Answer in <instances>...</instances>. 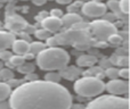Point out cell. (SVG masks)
I'll list each match as a JSON object with an SVG mask.
<instances>
[{
    "label": "cell",
    "instance_id": "obj_1",
    "mask_svg": "<svg viewBox=\"0 0 130 109\" xmlns=\"http://www.w3.org/2000/svg\"><path fill=\"white\" fill-rule=\"evenodd\" d=\"M9 105L11 109H70L72 96L59 83L37 80L16 88Z\"/></svg>",
    "mask_w": 130,
    "mask_h": 109
},
{
    "label": "cell",
    "instance_id": "obj_2",
    "mask_svg": "<svg viewBox=\"0 0 130 109\" xmlns=\"http://www.w3.org/2000/svg\"><path fill=\"white\" fill-rule=\"evenodd\" d=\"M36 62L42 71H61L70 62V55L63 48H46L36 56Z\"/></svg>",
    "mask_w": 130,
    "mask_h": 109
},
{
    "label": "cell",
    "instance_id": "obj_3",
    "mask_svg": "<svg viewBox=\"0 0 130 109\" xmlns=\"http://www.w3.org/2000/svg\"><path fill=\"white\" fill-rule=\"evenodd\" d=\"M73 89L78 96L82 98H92L97 97L105 90V84L103 80L89 76H82L81 78L75 80Z\"/></svg>",
    "mask_w": 130,
    "mask_h": 109
},
{
    "label": "cell",
    "instance_id": "obj_4",
    "mask_svg": "<svg viewBox=\"0 0 130 109\" xmlns=\"http://www.w3.org/2000/svg\"><path fill=\"white\" fill-rule=\"evenodd\" d=\"M86 109H129L128 98L106 94L90 101Z\"/></svg>",
    "mask_w": 130,
    "mask_h": 109
},
{
    "label": "cell",
    "instance_id": "obj_5",
    "mask_svg": "<svg viewBox=\"0 0 130 109\" xmlns=\"http://www.w3.org/2000/svg\"><path fill=\"white\" fill-rule=\"evenodd\" d=\"M59 46H74L79 43H91L92 39L87 30L67 29L55 35Z\"/></svg>",
    "mask_w": 130,
    "mask_h": 109
},
{
    "label": "cell",
    "instance_id": "obj_6",
    "mask_svg": "<svg viewBox=\"0 0 130 109\" xmlns=\"http://www.w3.org/2000/svg\"><path fill=\"white\" fill-rule=\"evenodd\" d=\"M88 32L97 41H107L112 34L118 33V27L114 25V23L104 19H97L89 23Z\"/></svg>",
    "mask_w": 130,
    "mask_h": 109
},
{
    "label": "cell",
    "instance_id": "obj_7",
    "mask_svg": "<svg viewBox=\"0 0 130 109\" xmlns=\"http://www.w3.org/2000/svg\"><path fill=\"white\" fill-rule=\"evenodd\" d=\"M81 11L83 15L88 17H102L107 11V8H106V5H104L103 2L90 0V1L82 4Z\"/></svg>",
    "mask_w": 130,
    "mask_h": 109
},
{
    "label": "cell",
    "instance_id": "obj_8",
    "mask_svg": "<svg viewBox=\"0 0 130 109\" xmlns=\"http://www.w3.org/2000/svg\"><path fill=\"white\" fill-rule=\"evenodd\" d=\"M106 91L110 94L113 96H122V94H127L129 91V83L127 82V80H110V82H107V84L105 85Z\"/></svg>",
    "mask_w": 130,
    "mask_h": 109
},
{
    "label": "cell",
    "instance_id": "obj_9",
    "mask_svg": "<svg viewBox=\"0 0 130 109\" xmlns=\"http://www.w3.org/2000/svg\"><path fill=\"white\" fill-rule=\"evenodd\" d=\"M26 25L27 23L20 15H11L6 20V27L13 32H22Z\"/></svg>",
    "mask_w": 130,
    "mask_h": 109
},
{
    "label": "cell",
    "instance_id": "obj_10",
    "mask_svg": "<svg viewBox=\"0 0 130 109\" xmlns=\"http://www.w3.org/2000/svg\"><path fill=\"white\" fill-rule=\"evenodd\" d=\"M41 26L45 30H47L49 33H57L58 31L62 30L63 24H62L61 18L48 16L43 20H41Z\"/></svg>",
    "mask_w": 130,
    "mask_h": 109
},
{
    "label": "cell",
    "instance_id": "obj_11",
    "mask_svg": "<svg viewBox=\"0 0 130 109\" xmlns=\"http://www.w3.org/2000/svg\"><path fill=\"white\" fill-rule=\"evenodd\" d=\"M82 73V69L79 66H69L67 65L66 67H64L63 69L59 71V75L61 77L65 78V80L69 81H75L79 78V76Z\"/></svg>",
    "mask_w": 130,
    "mask_h": 109
},
{
    "label": "cell",
    "instance_id": "obj_12",
    "mask_svg": "<svg viewBox=\"0 0 130 109\" xmlns=\"http://www.w3.org/2000/svg\"><path fill=\"white\" fill-rule=\"evenodd\" d=\"M16 40L14 33L6 31H0V51L11 48L13 42Z\"/></svg>",
    "mask_w": 130,
    "mask_h": 109
},
{
    "label": "cell",
    "instance_id": "obj_13",
    "mask_svg": "<svg viewBox=\"0 0 130 109\" xmlns=\"http://www.w3.org/2000/svg\"><path fill=\"white\" fill-rule=\"evenodd\" d=\"M61 20H62L63 26L67 27V29H71L75 23L82 20V18H81V16L79 15V14H76V13H69V14H66V15L62 16Z\"/></svg>",
    "mask_w": 130,
    "mask_h": 109
},
{
    "label": "cell",
    "instance_id": "obj_14",
    "mask_svg": "<svg viewBox=\"0 0 130 109\" xmlns=\"http://www.w3.org/2000/svg\"><path fill=\"white\" fill-rule=\"evenodd\" d=\"M29 47H30V43L27 42V41L22 40V39L15 40L13 42V45H11L13 51L15 52L16 55H20V56H23L26 54V52H29Z\"/></svg>",
    "mask_w": 130,
    "mask_h": 109
},
{
    "label": "cell",
    "instance_id": "obj_15",
    "mask_svg": "<svg viewBox=\"0 0 130 109\" xmlns=\"http://www.w3.org/2000/svg\"><path fill=\"white\" fill-rule=\"evenodd\" d=\"M81 75L82 76H89V77H96V78H99V80H104V77H105L104 69L102 68L101 66H96V65L88 67L87 71L82 72Z\"/></svg>",
    "mask_w": 130,
    "mask_h": 109
},
{
    "label": "cell",
    "instance_id": "obj_16",
    "mask_svg": "<svg viewBox=\"0 0 130 109\" xmlns=\"http://www.w3.org/2000/svg\"><path fill=\"white\" fill-rule=\"evenodd\" d=\"M97 58L96 56L92 55H80L76 58V65L79 67H90L97 64Z\"/></svg>",
    "mask_w": 130,
    "mask_h": 109
},
{
    "label": "cell",
    "instance_id": "obj_17",
    "mask_svg": "<svg viewBox=\"0 0 130 109\" xmlns=\"http://www.w3.org/2000/svg\"><path fill=\"white\" fill-rule=\"evenodd\" d=\"M112 62V65H117L120 67H128L129 65V57L128 55H112L108 58Z\"/></svg>",
    "mask_w": 130,
    "mask_h": 109
},
{
    "label": "cell",
    "instance_id": "obj_18",
    "mask_svg": "<svg viewBox=\"0 0 130 109\" xmlns=\"http://www.w3.org/2000/svg\"><path fill=\"white\" fill-rule=\"evenodd\" d=\"M25 62V59L23 56H20V55H14L10 57V59L8 61H6V65L9 67V68H17L18 66H21L22 64Z\"/></svg>",
    "mask_w": 130,
    "mask_h": 109
},
{
    "label": "cell",
    "instance_id": "obj_19",
    "mask_svg": "<svg viewBox=\"0 0 130 109\" xmlns=\"http://www.w3.org/2000/svg\"><path fill=\"white\" fill-rule=\"evenodd\" d=\"M106 8H108L111 10V13H113L117 18H120V16L122 15L123 13H121L119 7V0H108L107 5H106Z\"/></svg>",
    "mask_w": 130,
    "mask_h": 109
},
{
    "label": "cell",
    "instance_id": "obj_20",
    "mask_svg": "<svg viewBox=\"0 0 130 109\" xmlns=\"http://www.w3.org/2000/svg\"><path fill=\"white\" fill-rule=\"evenodd\" d=\"M47 46L45 43L40 42V41H34V42L30 43V47H29V52H31L32 55H38L39 52H41L43 49H46Z\"/></svg>",
    "mask_w": 130,
    "mask_h": 109
},
{
    "label": "cell",
    "instance_id": "obj_21",
    "mask_svg": "<svg viewBox=\"0 0 130 109\" xmlns=\"http://www.w3.org/2000/svg\"><path fill=\"white\" fill-rule=\"evenodd\" d=\"M11 93V89L6 82H0V101L6 100Z\"/></svg>",
    "mask_w": 130,
    "mask_h": 109
},
{
    "label": "cell",
    "instance_id": "obj_22",
    "mask_svg": "<svg viewBox=\"0 0 130 109\" xmlns=\"http://www.w3.org/2000/svg\"><path fill=\"white\" fill-rule=\"evenodd\" d=\"M107 42L110 43L112 47H119L123 43V36L121 34H118V33H114L107 39Z\"/></svg>",
    "mask_w": 130,
    "mask_h": 109
},
{
    "label": "cell",
    "instance_id": "obj_23",
    "mask_svg": "<svg viewBox=\"0 0 130 109\" xmlns=\"http://www.w3.org/2000/svg\"><path fill=\"white\" fill-rule=\"evenodd\" d=\"M34 69H36V65L31 64V62H24V64H22L21 66L17 67L18 73L21 74L32 73V72H34Z\"/></svg>",
    "mask_w": 130,
    "mask_h": 109
},
{
    "label": "cell",
    "instance_id": "obj_24",
    "mask_svg": "<svg viewBox=\"0 0 130 109\" xmlns=\"http://www.w3.org/2000/svg\"><path fill=\"white\" fill-rule=\"evenodd\" d=\"M104 74L110 80H115V78L119 77V69L117 67H108L104 71Z\"/></svg>",
    "mask_w": 130,
    "mask_h": 109
},
{
    "label": "cell",
    "instance_id": "obj_25",
    "mask_svg": "<svg viewBox=\"0 0 130 109\" xmlns=\"http://www.w3.org/2000/svg\"><path fill=\"white\" fill-rule=\"evenodd\" d=\"M13 77H14V73L10 68H4V67H2V68L0 69V80L1 81L7 82L8 80H10V78H13Z\"/></svg>",
    "mask_w": 130,
    "mask_h": 109
},
{
    "label": "cell",
    "instance_id": "obj_26",
    "mask_svg": "<svg viewBox=\"0 0 130 109\" xmlns=\"http://www.w3.org/2000/svg\"><path fill=\"white\" fill-rule=\"evenodd\" d=\"M61 75L59 73H55V72H49L45 75V81H48V82H54V83H58L61 81Z\"/></svg>",
    "mask_w": 130,
    "mask_h": 109
},
{
    "label": "cell",
    "instance_id": "obj_27",
    "mask_svg": "<svg viewBox=\"0 0 130 109\" xmlns=\"http://www.w3.org/2000/svg\"><path fill=\"white\" fill-rule=\"evenodd\" d=\"M34 35H36V38L39 39V40H47V39L50 36V33L47 31V30L40 29V30H36Z\"/></svg>",
    "mask_w": 130,
    "mask_h": 109
},
{
    "label": "cell",
    "instance_id": "obj_28",
    "mask_svg": "<svg viewBox=\"0 0 130 109\" xmlns=\"http://www.w3.org/2000/svg\"><path fill=\"white\" fill-rule=\"evenodd\" d=\"M119 7L121 13L128 15L129 13V0H119Z\"/></svg>",
    "mask_w": 130,
    "mask_h": 109
},
{
    "label": "cell",
    "instance_id": "obj_29",
    "mask_svg": "<svg viewBox=\"0 0 130 109\" xmlns=\"http://www.w3.org/2000/svg\"><path fill=\"white\" fill-rule=\"evenodd\" d=\"M24 82H25L24 80H16V78L13 77V78H10V80L7 81L6 83L9 85V86H10V89H13V88H15V89H16V88H18L21 84H23Z\"/></svg>",
    "mask_w": 130,
    "mask_h": 109
},
{
    "label": "cell",
    "instance_id": "obj_30",
    "mask_svg": "<svg viewBox=\"0 0 130 109\" xmlns=\"http://www.w3.org/2000/svg\"><path fill=\"white\" fill-rule=\"evenodd\" d=\"M97 62H98V66H101L103 69H106L108 68V67H112V62H111V60L108 59V58H103V59L101 60H97Z\"/></svg>",
    "mask_w": 130,
    "mask_h": 109
},
{
    "label": "cell",
    "instance_id": "obj_31",
    "mask_svg": "<svg viewBox=\"0 0 130 109\" xmlns=\"http://www.w3.org/2000/svg\"><path fill=\"white\" fill-rule=\"evenodd\" d=\"M88 26H89V23H86L83 20H80V22L75 23L71 29H75V30H87L88 31Z\"/></svg>",
    "mask_w": 130,
    "mask_h": 109
},
{
    "label": "cell",
    "instance_id": "obj_32",
    "mask_svg": "<svg viewBox=\"0 0 130 109\" xmlns=\"http://www.w3.org/2000/svg\"><path fill=\"white\" fill-rule=\"evenodd\" d=\"M46 46L48 48H55V47H58V43H57V40L55 36H49V38L46 40Z\"/></svg>",
    "mask_w": 130,
    "mask_h": 109
},
{
    "label": "cell",
    "instance_id": "obj_33",
    "mask_svg": "<svg viewBox=\"0 0 130 109\" xmlns=\"http://www.w3.org/2000/svg\"><path fill=\"white\" fill-rule=\"evenodd\" d=\"M91 46L92 47H96L98 49H106L108 47V43L106 41H92L91 42Z\"/></svg>",
    "mask_w": 130,
    "mask_h": 109
},
{
    "label": "cell",
    "instance_id": "obj_34",
    "mask_svg": "<svg viewBox=\"0 0 130 109\" xmlns=\"http://www.w3.org/2000/svg\"><path fill=\"white\" fill-rule=\"evenodd\" d=\"M78 51H87L88 49H90L91 43H79V45H74L73 46Z\"/></svg>",
    "mask_w": 130,
    "mask_h": 109
},
{
    "label": "cell",
    "instance_id": "obj_35",
    "mask_svg": "<svg viewBox=\"0 0 130 109\" xmlns=\"http://www.w3.org/2000/svg\"><path fill=\"white\" fill-rule=\"evenodd\" d=\"M11 56H13V54H11L10 51H8V50H2V51H0V60H1V61H8Z\"/></svg>",
    "mask_w": 130,
    "mask_h": 109
},
{
    "label": "cell",
    "instance_id": "obj_36",
    "mask_svg": "<svg viewBox=\"0 0 130 109\" xmlns=\"http://www.w3.org/2000/svg\"><path fill=\"white\" fill-rule=\"evenodd\" d=\"M81 6H82V2H80V1L74 2V4H72V5H69L67 10H69V13H76L79 7H81Z\"/></svg>",
    "mask_w": 130,
    "mask_h": 109
},
{
    "label": "cell",
    "instance_id": "obj_37",
    "mask_svg": "<svg viewBox=\"0 0 130 109\" xmlns=\"http://www.w3.org/2000/svg\"><path fill=\"white\" fill-rule=\"evenodd\" d=\"M39 80V76L37 75L34 72H32V73H27L25 74V77H24V81H26V82H32V81H37Z\"/></svg>",
    "mask_w": 130,
    "mask_h": 109
},
{
    "label": "cell",
    "instance_id": "obj_38",
    "mask_svg": "<svg viewBox=\"0 0 130 109\" xmlns=\"http://www.w3.org/2000/svg\"><path fill=\"white\" fill-rule=\"evenodd\" d=\"M119 77H122L124 80H128L129 78V69L128 67H123V68L119 69Z\"/></svg>",
    "mask_w": 130,
    "mask_h": 109
},
{
    "label": "cell",
    "instance_id": "obj_39",
    "mask_svg": "<svg viewBox=\"0 0 130 109\" xmlns=\"http://www.w3.org/2000/svg\"><path fill=\"white\" fill-rule=\"evenodd\" d=\"M102 17H103L104 20H107V22H111V23H113L115 19H117V16H115L113 13H108V14L105 13Z\"/></svg>",
    "mask_w": 130,
    "mask_h": 109
},
{
    "label": "cell",
    "instance_id": "obj_40",
    "mask_svg": "<svg viewBox=\"0 0 130 109\" xmlns=\"http://www.w3.org/2000/svg\"><path fill=\"white\" fill-rule=\"evenodd\" d=\"M63 15H64V14H63V11H62V9L54 8V9H52V11H50V15H49V16H53V17H57V18H61Z\"/></svg>",
    "mask_w": 130,
    "mask_h": 109
},
{
    "label": "cell",
    "instance_id": "obj_41",
    "mask_svg": "<svg viewBox=\"0 0 130 109\" xmlns=\"http://www.w3.org/2000/svg\"><path fill=\"white\" fill-rule=\"evenodd\" d=\"M48 16H49V14H48L47 11H41L39 15L36 16V20L37 22H41V20H43L46 17H48Z\"/></svg>",
    "mask_w": 130,
    "mask_h": 109
},
{
    "label": "cell",
    "instance_id": "obj_42",
    "mask_svg": "<svg viewBox=\"0 0 130 109\" xmlns=\"http://www.w3.org/2000/svg\"><path fill=\"white\" fill-rule=\"evenodd\" d=\"M0 109H11L10 105H9V101L6 100L0 101Z\"/></svg>",
    "mask_w": 130,
    "mask_h": 109
},
{
    "label": "cell",
    "instance_id": "obj_43",
    "mask_svg": "<svg viewBox=\"0 0 130 109\" xmlns=\"http://www.w3.org/2000/svg\"><path fill=\"white\" fill-rule=\"evenodd\" d=\"M115 55H127V48H119V49H117Z\"/></svg>",
    "mask_w": 130,
    "mask_h": 109
},
{
    "label": "cell",
    "instance_id": "obj_44",
    "mask_svg": "<svg viewBox=\"0 0 130 109\" xmlns=\"http://www.w3.org/2000/svg\"><path fill=\"white\" fill-rule=\"evenodd\" d=\"M32 2H33L36 6H43V5L47 2V0H32Z\"/></svg>",
    "mask_w": 130,
    "mask_h": 109
},
{
    "label": "cell",
    "instance_id": "obj_45",
    "mask_svg": "<svg viewBox=\"0 0 130 109\" xmlns=\"http://www.w3.org/2000/svg\"><path fill=\"white\" fill-rule=\"evenodd\" d=\"M70 109H86V107L81 103H75V105H71Z\"/></svg>",
    "mask_w": 130,
    "mask_h": 109
},
{
    "label": "cell",
    "instance_id": "obj_46",
    "mask_svg": "<svg viewBox=\"0 0 130 109\" xmlns=\"http://www.w3.org/2000/svg\"><path fill=\"white\" fill-rule=\"evenodd\" d=\"M21 36H22V40H24V41H31V36H30V34H27V33H21Z\"/></svg>",
    "mask_w": 130,
    "mask_h": 109
},
{
    "label": "cell",
    "instance_id": "obj_47",
    "mask_svg": "<svg viewBox=\"0 0 130 109\" xmlns=\"http://www.w3.org/2000/svg\"><path fill=\"white\" fill-rule=\"evenodd\" d=\"M23 57H24V59H25V60H31V59H33V58L36 57V56L32 55L31 52H26L25 55H23Z\"/></svg>",
    "mask_w": 130,
    "mask_h": 109
},
{
    "label": "cell",
    "instance_id": "obj_48",
    "mask_svg": "<svg viewBox=\"0 0 130 109\" xmlns=\"http://www.w3.org/2000/svg\"><path fill=\"white\" fill-rule=\"evenodd\" d=\"M55 1H57L61 5H70L72 2V0H55Z\"/></svg>",
    "mask_w": 130,
    "mask_h": 109
},
{
    "label": "cell",
    "instance_id": "obj_49",
    "mask_svg": "<svg viewBox=\"0 0 130 109\" xmlns=\"http://www.w3.org/2000/svg\"><path fill=\"white\" fill-rule=\"evenodd\" d=\"M2 67H4V61H1V60H0V69H1Z\"/></svg>",
    "mask_w": 130,
    "mask_h": 109
},
{
    "label": "cell",
    "instance_id": "obj_50",
    "mask_svg": "<svg viewBox=\"0 0 130 109\" xmlns=\"http://www.w3.org/2000/svg\"><path fill=\"white\" fill-rule=\"evenodd\" d=\"M23 11H24V13H26V11H27V7H23Z\"/></svg>",
    "mask_w": 130,
    "mask_h": 109
},
{
    "label": "cell",
    "instance_id": "obj_51",
    "mask_svg": "<svg viewBox=\"0 0 130 109\" xmlns=\"http://www.w3.org/2000/svg\"><path fill=\"white\" fill-rule=\"evenodd\" d=\"M91 1H98V2H102L103 0H91Z\"/></svg>",
    "mask_w": 130,
    "mask_h": 109
},
{
    "label": "cell",
    "instance_id": "obj_52",
    "mask_svg": "<svg viewBox=\"0 0 130 109\" xmlns=\"http://www.w3.org/2000/svg\"><path fill=\"white\" fill-rule=\"evenodd\" d=\"M21 1H27V0H21Z\"/></svg>",
    "mask_w": 130,
    "mask_h": 109
},
{
    "label": "cell",
    "instance_id": "obj_53",
    "mask_svg": "<svg viewBox=\"0 0 130 109\" xmlns=\"http://www.w3.org/2000/svg\"><path fill=\"white\" fill-rule=\"evenodd\" d=\"M47 1H53V0H47Z\"/></svg>",
    "mask_w": 130,
    "mask_h": 109
}]
</instances>
